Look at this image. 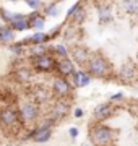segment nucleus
Here are the masks:
<instances>
[{"label":"nucleus","instance_id":"nucleus-1","mask_svg":"<svg viewBox=\"0 0 138 146\" xmlns=\"http://www.w3.org/2000/svg\"><path fill=\"white\" fill-rule=\"evenodd\" d=\"M0 128L8 135H21L25 125H23L16 106L7 104L0 107Z\"/></svg>","mask_w":138,"mask_h":146},{"label":"nucleus","instance_id":"nucleus-2","mask_svg":"<svg viewBox=\"0 0 138 146\" xmlns=\"http://www.w3.org/2000/svg\"><path fill=\"white\" fill-rule=\"evenodd\" d=\"M85 70L93 78H99V80H109L114 75V68H112L111 62L101 52H91V57L86 63Z\"/></svg>","mask_w":138,"mask_h":146},{"label":"nucleus","instance_id":"nucleus-3","mask_svg":"<svg viewBox=\"0 0 138 146\" xmlns=\"http://www.w3.org/2000/svg\"><path fill=\"white\" fill-rule=\"evenodd\" d=\"M88 136L93 146H109L114 145L117 138V130L104 122H94L88 128Z\"/></svg>","mask_w":138,"mask_h":146},{"label":"nucleus","instance_id":"nucleus-4","mask_svg":"<svg viewBox=\"0 0 138 146\" xmlns=\"http://www.w3.org/2000/svg\"><path fill=\"white\" fill-rule=\"evenodd\" d=\"M18 112H20V117H21V122L25 125V128L36 127L41 122V117H42L41 106L36 104L33 99H25L23 102H20L18 104Z\"/></svg>","mask_w":138,"mask_h":146},{"label":"nucleus","instance_id":"nucleus-5","mask_svg":"<svg viewBox=\"0 0 138 146\" xmlns=\"http://www.w3.org/2000/svg\"><path fill=\"white\" fill-rule=\"evenodd\" d=\"M33 72L36 73H55V65H57V57L52 55L50 52L37 55V57L29 58Z\"/></svg>","mask_w":138,"mask_h":146},{"label":"nucleus","instance_id":"nucleus-6","mask_svg":"<svg viewBox=\"0 0 138 146\" xmlns=\"http://www.w3.org/2000/svg\"><path fill=\"white\" fill-rule=\"evenodd\" d=\"M73 86L70 83L68 78L64 76H54L52 83H50V93H52V99H68L73 94Z\"/></svg>","mask_w":138,"mask_h":146},{"label":"nucleus","instance_id":"nucleus-7","mask_svg":"<svg viewBox=\"0 0 138 146\" xmlns=\"http://www.w3.org/2000/svg\"><path fill=\"white\" fill-rule=\"evenodd\" d=\"M115 78L123 84H132L138 80V67L133 62H125L115 72Z\"/></svg>","mask_w":138,"mask_h":146},{"label":"nucleus","instance_id":"nucleus-8","mask_svg":"<svg viewBox=\"0 0 138 146\" xmlns=\"http://www.w3.org/2000/svg\"><path fill=\"white\" fill-rule=\"evenodd\" d=\"M72 106L67 99H54L52 106H50V112L49 115L52 117L55 122H60V120H64L65 117H68L72 114Z\"/></svg>","mask_w":138,"mask_h":146},{"label":"nucleus","instance_id":"nucleus-9","mask_svg":"<svg viewBox=\"0 0 138 146\" xmlns=\"http://www.w3.org/2000/svg\"><path fill=\"white\" fill-rule=\"evenodd\" d=\"M90 57H91V50L88 47L81 46V44H75V46L70 49V58L73 60V63L76 67L85 68L88 60H90Z\"/></svg>","mask_w":138,"mask_h":146},{"label":"nucleus","instance_id":"nucleus-10","mask_svg":"<svg viewBox=\"0 0 138 146\" xmlns=\"http://www.w3.org/2000/svg\"><path fill=\"white\" fill-rule=\"evenodd\" d=\"M115 109L117 107L114 104H111L109 101L107 102H101V104L96 106L94 110H93V119H94V122H107L109 119L114 117Z\"/></svg>","mask_w":138,"mask_h":146},{"label":"nucleus","instance_id":"nucleus-11","mask_svg":"<svg viewBox=\"0 0 138 146\" xmlns=\"http://www.w3.org/2000/svg\"><path fill=\"white\" fill-rule=\"evenodd\" d=\"M76 70V65L70 57H62L57 58V65H55V75L57 76H64V78H70Z\"/></svg>","mask_w":138,"mask_h":146},{"label":"nucleus","instance_id":"nucleus-12","mask_svg":"<svg viewBox=\"0 0 138 146\" xmlns=\"http://www.w3.org/2000/svg\"><path fill=\"white\" fill-rule=\"evenodd\" d=\"M96 11H98V23L99 25H109V23H112V20H114V15H112V7L109 2H104V0H101V2H98L96 3Z\"/></svg>","mask_w":138,"mask_h":146},{"label":"nucleus","instance_id":"nucleus-13","mask_svg":"<svg viewBox=\"0 0 138 146\" xmlns=\"http://www.w3.org/2000/svg\"><path fill=\"white\" fill-rule=\"evenodd\" d=\"M68 80H70V83H72V86H73V88H85V86L91 84L93 76L86 72L85 68H76V70H75V73L70 76Z\"/></svg>","mask_w":138,"mask_h":146},{"label":"nucleus","instance_id":"nucleus-14","mask_svg":"<svg viewBox=\"0 0 138 146\" xmlns=\"http://www.w3.org/2000/svg\"><path fill=\"white\" fill-rule=\"evenodd\" d=\"M80 26L75 25L72 21H67V25H64V29H62V36H64L65 42H73V44H78V37H80Z\"/></svg>","mask_w":138,"mask_h":146},{"label":"nucleus","instance_id":"nucleus-15","mask_svg":"<svg viewBox=\"0 0 138 146\" xmlns=\"http://www.w3.org/2000/svg\"><path fill=\"white\" fill-rule=\"evenodd\" d=\"M29 99H33L36 104H39L41 107H42L44 104H49V102H50V99H52V93H50L49 89L42 88V86H37V88L33 89L31 98H29Z\"/></svg>","mask_w":138,"mask_h":146},{"label":"nucleus","instance_id":"nucleus-16","mask_svg":"<svg viewBox=\"0 0 138 146\" xmlns=\"http://www.w3.org/2000/svg\"><path fill=\"white\" fill-rule=\"evenodd\" d=\"M7 26H10L15 33L31 29V26H29V20H28V15H25V13H15L11 23L10 25H7Z\"/></svg>","mask_w":138,"mask_h":146},{"label":"nucleus","instance_id":"nucleus-17","mask_svg":"<svg viewBox=\"0 0 138 146\" xmlns=\"http://www.w3.org/2000/svg\"><path fill=\"white\" fill-rule=\"evenodd\" d=\"M28 20H29L31 29H34V31H44V28H46V15L41 10L31 11L28 15Z\"/></svg>","mask_w":138,"mask_h":146},{"label":"nucleus","instance_id":"nucleus-18","mask_svg":"<svg viewBox=\"0 0 138 146\" xmlns=\"http://www.w3.org/2000/svg\"><path fill=\"white\" fill-rule=\"evenodd\" d=\"M21 42L26 47H31V46H37V44H47V42H50V37L44 31H34L31 36L25 37Z\"/></svg>","mask_w":138,"mask_h":146},{"label":"nucleus","instance_id":"nucleus-19","mask_svg":"<svg viewBox=\"0 0 138 146\" xmlns=\"http://www.w3.org/2000/svg\"><path fill=\"white\" fill-rule=\"evenodd\" d=\"M31 75H33V68L31 65L29 67H16L15 72H13V76L16 78V81H20V83H28L29 80H31Z\"/></svg>","mask_w":138,"mask_h":146},{"label":"nucleus","instance_id":"nucleus-20","mask_svg":"<svg viewBox=\"0 0 138 146\" xmlns=\"http://www.w3.org/2000/svg\"><path fill=\"white\" fill-rule=\"evenodd\" d=\"M49 52L52 54V55H55L57 58L70 57V47L67 46V42H57V44L49 47Z\"/></svg>","mask_w":138,"mask_h":146},{"label":"nucleus","instance_id":"nucleus-21","mask_svg":"<svg viewBox=\"0 0 138 146\" xmlns=\"http://www.w3.org/2000/svg\"><path fill=\"white\" fill-rule=\"evenodd\" d=\"M120 8L125 15L138 18V0H120Z\"/></svg>","mask_w":138,"mask_h":146},{"label":"nucleus","instance_id":"nucleus-22","mask_svg":"<svg viewBox=\"0 0 138 146\" xmlns=\"http://www.w3.org/2000/svg\"><path fill=\"white\" fill-rule=\"evenodd\" d=\"M15 36H16V33L10 26H5L2 29V33H0V42H2V46H10V44H13L15 42Z\"/></svg>","mask_w":138,"mask_h":146},{"label":"nucleus","instance_id":"nucleus-23","mask_svg":"<svg viewBox=\"0 0 138 146\" xmlns=\"http://www.w3.org/2000/svg\"><path fill=\"white\" fill-rule=\"evenodd\" d=\"M8 50L13 54V57L21 58V57H25V54L28 52V47L25 46L21 41H20V42H16V41H15L13 44H10V46H8Z\"/></svg>","mask_w":138,"mask_h":146},{"label":"nucleus","instance_id":"nucleus-24","mask_svg":"<svg viewBox=\"0 0 138 146\" xmlns=\"http://www.w3.org/2000/svg\"><path fill=\"white\" fill-rule=\"evenodd\" d=\"M49 52V44H37V46H31L28 47V54H29V58L37 57V55H42V54Z\"/></svg>","mask_w":138,"mask_h":146},{"label":"nucleus","instance_id":"nucleus-25","mask_svg":"<svg viewBox=\"0 0 138 146\" xmlns=\"http://www.w3.org/2000/svg\"><path fill=\"white\" fill-rule=\"evenodd\" d=\"M86 15H88L86 8H85V7H81L80 10L75 13V16H73L70 21H72V23H75V25H78V26H81V25L85 23V20H86Z\"/></svg>","mask_w":138,"mask_h":146},{"label":"nucleus","instance_id":"nucleus-26","mask_svg":"<svg viewBox=\"0 0 138 146\" xmlns=\"http://www.w3.org/2000/svg\"><path fill=\"white\" fill-rule=\"evenodd\" d=\"M42 13L46 16H57L58 13H60V10H58V5L54 2V3H49V5H44L42 8Z\"/></svg>","mask_w":138,"mask_h":146},{"label":"nucleus","instance_id":"nucleus-27","mask_svg":"<svg viewBox=\"0 0 138 146\" xmlns=\"http://www.w3.org/2000/svg\"><path fill=\"white\" fill-rule=\"evenodd\" d=\"M123 101H125V94H123L122 91H119V93H114V94H111V96H109V102H111V104H114V106L122 104Z\"/></svg>","mask_w":138,"mask_h":146},{"label":"nucleus","instance_id":"nucleus-28","mask_svg":"<svg viewBox=\"0 0 138 146\" xmlns=\"http://www.w3.org/2000/svg\"><path fill=\"white\" fill-rule=\"evenodd\" d=\"M81 7H83V2H76V3H73V5L70 7L68 10H67V21L72 20V18L75 16V13H76V11L80 10Z\"/></svg>","mask_w":138,"mask_h":146},{"label":"nucleus","instance_id":"nucleus-29","mask_svg":"<svg viewBox=\"0 0 138 146\" xmlns=\"http://www.w3.org/2000/svg\"><path fill=\"white\" fill-rule=\"evenodd\" d=\"M13 16H15V13H13V11H8V10H5V8H0V18H2V21H3V23L10 25L11 20H13Z\"/></svg>","mask_w":138,"mask_h":146},{"label":"nucleus","instance_id":"nucleus-30","mask_svg":"<svg viewBox=\"0 0 138 146\" xmlns=\"http://www.w3.org/2000/svg\"><path fill=\"white\" fill-rule=\"evenodd\" d=\"M25 3H26L29 8H31L33 11H36V10H42L44 8V3H42V0H25Z\"/></svg>","mask_w":138,"mask_h":146},{"label":"nucleus","instance_id":"nucleus-31","mask_svg":"<svg viewBox=\"0 0 138 146\" xmlns=\"http://www.w3.org/2000/svg\"><path fill=\"white\" fill-rule=\"evenodd\" d=\"M62 29H64V25H58V26H54L50 31L47 33L49 37H50V41H54L55 37H58L60 34H62Z\"/></svg>","mask_w":138,"mask_h":146},{"label":"nucleus","instance_id":"nucleus-32","mask_svg":"<svg viewBox=\"0 0 138 146\" xmlns=\"http://www.w3.org/2000/svg\"><path fill=\"white\" fill-rule=\"evenodd\" d=\"M72 114H73L75 119H81V117L85 115V110L81 109V107H75V109L72 110Z\"/></svg>","mask_w":138,"mask_h":146},{"label":"nucleus","instance_id":"nucleus-33","mask_svg":"<svg viewBox=\"0 0 138 146\" xmlns=\"http://www.w3.org/2000/svg\"><path fill=\"white\" fill-rule=\"evenodd\" d=\"M78 135H80V130H78L76 127H72V128H68V136L72 138V140H75Z\"/></svg>","mask_w":138,"mask_h":146},{"label":"nucleus","instance_id":"nucleus-34","mask_svg":"<svg viewBox=\"0 0 138 146\" xmlns=\"http://www.w3.org/2000/svg\"><path fill=\"white\" fill-rule=\"evenodd\" d=\"M7 135V133H5V131H3V130H2V128H0V140H2V138H3V136H5Z\"/></svg>","mask_w":138,"mask_h":146},{"label":"nucleus","instance_id":"nucleus-35","mask_svg":"<svg viewBox=\"0 0 138 146\" xmlns=\"http://www.w3.org/2000/svg\"><path fill=\"white\" fill-rule=\"evenodd\" d=\"M3 28H5V25H3V23H0V33H2V29H3Z\"/></svg>","mask_w":138,"mask_h":146},{"label":"nucleus","instance_id":"nucleus-36","mask_svg":"<svg viewBox=\"0 0 138 146\" xmlns=\"http://www.w3.org/2000/svg\"><path fill=\"white\" fill-rule=\"evenodd\" d=\"M7 2H18V0H7Z\"/></svg>","mask_w":138,"mask_h":146},{"label":"nucleus","instance_id":"nucleus-37","mask_svg":"<svg viewBox=\"0 0 138 146\" xmlns=\"http://www.w3.org/2000/svg\"><path fill=\"white\" fill-rule=\"evenodd\" d=\"M135 102H137V104H138V98H137V99H135Z\"/></svg>","mask_w":138,"mask_h":146},{"label":"nucleus","instance_id":"nucleus-38","mask_svg":"<svg viewBox=\"0 0 138 146\" xmlns=\"http://www.w3.org/2000/svg\"><path fill=\"white\" fill-rule=\"evenodd\" d=\"M81 146H90V145H86V143H85V145H81Z\"/></svg>","mask_w":138,"mask_h":146},{"label":"nucleus","instance_id":"nucleus-39","mask_svg":"<svg viewBox=\"0 0 138 146\" xmlns=\"http://www.w3.org/2000/svg\"><path fill=\"white\" fill-rule=\"evenodd\" d=\"M109 146H115V145H109Z\"/></svg>","mask_w":138,"mask_h":146},{"label":"nucleus","instance_id":"nucleus-40","mask_svg":"<svg viewBox=\"0 0 138 146\" xmlns=\"http://www.w3.org/2000/svg\"><path fill=\"white\" fill-rule=\"evenodd\" d=\"M137 58H138V54H137Z\"/></svg>","mask_w":138,"mask_h":146},{"label":"nucleus","instance_id":"nucleus-41","mask_svg":"<svg viewBox=\"0 0 138 146\" xmlns=\"http://www.w3.org/2000/svg\"><path fill=\"white\" fill-rule=\"evenodd\" d=\"M0 46H2V42H0Z\"/></svg>","mask_w":138,"mask_h":146}]
</instances>
